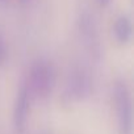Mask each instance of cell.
I'll return each instance as SVG.
<instances>
[{
	"mask_svg": "<svg viewBox=\"0 0 134 134\" xmlns=\"http://www.w3.org/2000/svg\"><path fill=\"white\" fill-rule=\"evenodd\" d=\"M55 67L49 59L45 58H40L32 63L28 72V78L25 80L32 100L47 99L55 87Z\"/></svg>",
	"mask_w": 134,
	"mask_h": 134,
	"instance_id": "6da1fadb",
	"label": "cell"
},
{
	"mask_svg": "<svg viewBox=\"0 0 134 134\" xmlns=\"http://www.w3.org/2000/svg\"><path fill=\"white\" fill-rule=\"evenodd\" d=\"M113 105L116 112L117 133L133 134V100L124 79H117L113 86Z\"/></svg>",
	"mask_w": 134,
	"mask_h": 134,
	"instance_id": "7a4b0ae2",
	"label": "cell"
},
{
	"mask_svg": "<svg viewBox=\"0 0 134 134\" xmlns=\"http://www.w3.org/2000/svg\"><path fill=\"white\" fill-rule=\"evenodd\" d=\"M93 91V79L91 72L83 66H75L67 76L63 100L66 103H79L91 96Z\"/></svg>",
	"mask_w": 134,
	"mask_h": 134,
	"instance_id": "3957f363",
	"label": "cell"
},
{
	"mask_svg": "<svg viewBox=\"0 0 134 134\" xmlns=\"http://www.w3.org/2000/svg\"><path fill=\"white\" fill-rule=\"evenodd\" d=\"M30 103H32V96L29 93L26 83L23 82L15 99L13 116H12L13 126L17 133H23L26 127V122H28L29 112H30Z\"/></svg>",
	"mask_w": 134,
	"mask_h": 134,
	"instance_id": "277c9868",
	"label": "cell"
},
{
	"mask_svg": "<svg viewBox=\"0 0 134 134\" xmlns=\"http://www.w3.org/2000/svg\"><path fill=\"white\" fill-rule=\"evenodd\" d=\"M113 33H114V37H116L118 43H121V45L129 43L131 41V37H133L131 20L125 15L118 16L113 24Z\"/></svg>",
	"mask_w": 134,
	"mask_h": 134,
	"instance_id": "5b68a950",
	"label": "cell"
},
{
	"mask_svg": "<svg viewBox=\"0 0 134 134\" xmlns=\"http://www.w3.org/2000/svg\"><path fill=\"white\" fill-rule=\"evenodd\" d=\"M5 59H7V46L3 37L0 36V66L5 62Z\"/></svg>",
	"mask_w": 134,
	"mask_h": 134,
	"instance_id": "8992f818",
	"label": "cell"
},
{
	"mask_svg": "<svg viewBox=\"0 0 134 134\" xmlns=\"http://www.w3.org/2000/svg\"><path fill=\"white\" fill-rule=\"evenodd\" d=\"M97 2H99L100 5H107V4L110 2V0H97Z\"/></svg>",
	"mask_w": 134,
	"mask_h": 134,
	"instance_id": "52a82bcc",
	"label": "cell"
},
{
	"mask_svg": "<svg viewBox=\"0 0 134 134\" xmlns=\"http://www.w3.org/2000/svg\"><path fill=\"white\" fill-rule=\"evenodd\" d=\"M5 2H7V0H0V4H4Z\"/></svg>",
	"mask_w": 134,
	"mask_h": 134,
	"instance_id": "ba28073f",
	"label": "cell"
},
{
	"mask_svg": "<svg viewBox=\"0 0 134 134\" xmlns=\"http://www.w3.org/2000/svg\"><path fill=\"white\" fill-rule=\"evenodd\" d=\"M21 2H24V3H26V2H29V0H21Z\"/></svg>",
	"mask_w": 134,
	"mask_h": 134,
	"instance_id": "9c48e42d",
	"label": "cell"
}]
</instances>
